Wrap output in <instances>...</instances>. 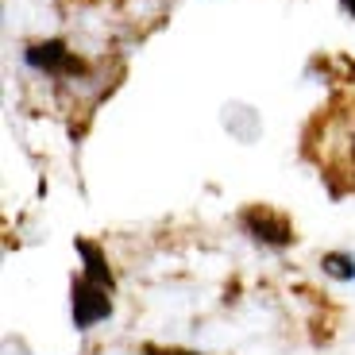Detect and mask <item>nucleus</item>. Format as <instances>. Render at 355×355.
<instances>
[{"mask_svg":"<svg viewBox=\"0 0 355 355\" xmlns=\"http://www.w3.org/2000/svg\"><path fill=\"white\" fill-rule=\"evenodd\" d=\"M70 305H73V324H78L81 332L93 329L97 320H105L108 313H112V302H108V286L93 282V278H85V275L73 282Z\"/></svg>","mask_w":355,"mask_h":355,"instance_id":"1","label":"nucleus"},{"mask_svg":"<svg viewBox=\"0 0 355 355\" xmlns=\"http://www.w3.org/2000/svg\"><path fill=\"white\" fill-rule=\"evenodd\" d=\"M243 224H248V232L255 236V240L270 243V248H286V243H293L290 220H282V216L270 213V209H248V213H243Z\"/></svg>","mask_w":355,"mask_h":355,"instance_id":"2","label":"nucleus"},{"mask_svg":"<svg viewBox=\"0 0 355 355\" xmlns=\"http://www.w3.org/2000/svg\"><path fill=\"white\" fill-rule=\"evenodd\" d=\"M27 66H35V70H46V73H58L66 70V66H78L70 58V51H66V43H58V39H46V43H31L27 46Z\"/></svg>","mask_w":355,"mask_h":355,"instance_id":"3","label":"nucleus"},{"mask_svg":"<svg viewBox=\"0 0 355 355\" xmlns=\"http://www.w3.org/2000/svg\"><path fill=\"white\" fill-rule=\"evenodd\" d=\"M78 251L85 255V278H93V282H101V286H108V290H112V270H108L105 255H101L93 243H85V240L78 243Z\"/></svg>","mask_w":355,"mask_h":355,"instance_id":"4","label":"nucleus"},{"mask_svg":"<svg viewBox=\"0 0 355 355\" xmlns=\"http://www.w3.org/2000/svg\"><path fill=\"white\" fill-rule=\"evenodd\" d=\"M320 266H324L332 278H355V259L352 255H324Z\"/></svg>","mask_w":355,"mask_h":355,"instance_id":"5","label":"nucleus"},{"mask_svg":"<svg viewBox=\"0 0 355 355\" xmlns=\"http://www.w3.org/2000/svg\"><path fill=\"white\" fill-rule=\"evenodd\" d=\"M147 355H197V352H174V347H147Z\"/></svg>","mask_w":355,"mask_h":355,"instance_id":"6","label":"nucleus"},{"mask_svg":"<svg viewBox=\"0 0 355 355\" xmlns=\"http://www.w3.org/2000/svg\"><path fill=\"white\" fill-rule=\"evenodd\" d=\"M340 4H344V12H347V16H355V0H340Z\"/></svg>","mask_w":355,"mask_h":355,"instance_id":"7","label":"nucleus"}]
</instances>
